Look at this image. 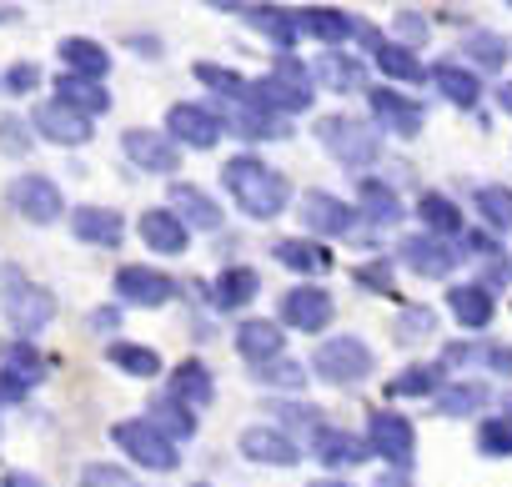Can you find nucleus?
<instances>
[{
	"label": "nucleus",
	"mask_w": 512,
	"mask_h": 487,
	"mask_svg": "<svg viewBox=\"0 0 512 487\" xmlns=\"http://www.w3.org/2000/svg\"><path fill=\"white\" fill-rule=\"evenodd\" d=\"M6 487H41V477H31V472H6Z\"/></svg>",
	"instance_id": "55"
},
{
	"label": "nucleus",
	"mask_w": 512,
	"mask_h": 487,
	"mask_svg": "<svg viewBox=\"0 0 512 487\" xmlns=\"http://www.w3.org/2000/svg\"><path fill=\"white\" fill-rule=\"evenodd\" d=\"M317 76L327 81V86H347V91H357L362 86V66L352 61V56H322V66H317Z\"/></svg>",
	"instance_id": "42"
},
{
	"label": "nucleus",
	"mask_w": 512,
	"mask_h": 487,
	"mask_svg": "<svg viewBox=\"0 0 512 487\" xmlns=\"http://www.w3.org/2000/svg\"><path fill=\"white\" fill-rule=\"evenodd\" d=\"M317 487H347V482H317Z\"/></svg>",
	"instance_id": "59"
},
{
	"label": "nucleus",
	"mask_w": 512,
	"mask_h": 487,
	"mask_svg": "<svg viewBox=\"0 0 512 487\" xmlns=\"http://www.w3.org/2000/svg\"><path fill=\"white\" fill-rule=\"evenodd\" d=\"M36 131H41L46 141H56V146H86V141H91V116H81V111L51 101V106L36 111Z\"/></svg>",
	"instance_id": "13"
},
{
	"label": "nucleus",
	"mask_w": 512,
	"mask_h": 487,
	"mask_svg": "<svg viewBox=\"0 0 512 487\" xmlns=\"http://www.w3.org/2000/svg\"><path fill=\"white\" fill-rule=\"evenodd\" d=\"M372 452H382V462H392L397 472L412 467V452H417L412 422L397 412H372Z\"/></svg>",
	"instance_id": "7"
},
{
	"label": "nucleus",
	"mask_w": 512,
	"mask_h": 487,
	"mask_svg": "<svg viewBox=\"0 0 512 487\" xmlns=\"http://www.w3.org/2000/svg\"><path fill=\"white\" fill-rule=\"evenodd\" d=\"M0 146H6L11 156H26L31 151V136H26V126L16 116H0Z\"/></svg>",
	"instance_id": "47"
},
{
	"label": "nucleus",
	"mask_w": 512,
	"mask_h": 487,
	"mask_svg": "<svg viewBox=\"0 0 512 487\" xmlns=\"http://www.w3.org/2000/svg\"><path fill=\"white\" fill-rule=\"evenodd\" d=\"M367 101H372V116L382 121V131H397V136H417L422 131V106L417 101H407L402 91H367Z\"/></svg>",
	"instance_id": "16"
},
{
	"label": "nucleus",
	"mask_w": 512,
	"mask_h": 487,
	"mask_svg": "<svg viewBox=\"0 0 512 487\" xmlns=\"http://www.w3.org/2000/svg\"><path fill=\"white\" fill-rule=\"evenodd\" d=\"M106 357H111V367H121V372H131V377H156V372H161V357H156L151 347H136V342H116Z\"/></svg>",
	"instance_id": "35"
},
{
	"label": "nucleus",
	"mask_w": 512,
	"mask_h": 487,
	"mask_svg": "<svg viewBox=\"0 0 512 487\" xmlns=\"http://www.w3.org/2000/svg\"><path fill=\"white\" fill-rule=\"evenodd\" d=\"M397 252H402V262H407L417 277H447V272L457 267V257H462L447 236H407Z\"/></svg>",
	"instance_id": "9"
},
{
	"label": "nucleus",
	"mask_w": 512,
	"mask_h": 487,
	"mask_svg": "<svg viewBox=\"0 0 512 487\" xmlns=\"http://www.w3.org/2000/svg\"><path fill=\"white\" fill-rule=\"evenodd\" d=\"M397 26H402V36H427V26H422V21H417V16H402V21H397Z\"/></svg>",
	"instance_id": "56"
},
{
	"label": "nucleus",
	"mask_w": 512,
	"mask_h": 487,
	"mask_svg": "<svg viewBox=\"0 0 512 487\" xmlns=\"http://www.w3.org/2000/svg\"><path fill=\"white\" fill-rule=\"evenodd\" d=\"M6 86H11V91H31V86H36V66H11V71H6Z\"/></svg>",
	"instance_id": "53"
},
{
	"label": "nucleus",
	"mask_w": 512,
	"mask_h": 487,
	"mask_svg": "<svg viewBox=\"0 0 512 487\" xmlns=\"http://www.w3.org/2000/svg\"><path fill=\"white\" fill-rule=\"evenodd\" d=\"M472 206L482 211L487 226H497V231L512 226V191H507V186H477V191H472Z\"/></svg>",
	"instance_id": "34"
},
{
	"label": "nucleus",
	"mask_w": 512,
	"mask_h": 487,
	"mask_svg": "<svg viewBox=\"0 0 512 487\" xmlns=\"http://www.w3.org/2000/svg\"><path fill=\"white\" fill-rule=\"evenodd\" d=\"M11 206L26 221H56L61 216V186L51 176H21V181H11Z\"/></svg>",
	"instance_id": "10"
},
{
	"label": "nucleus",
	"mask_w": 512,
	"mask_h": 487,
	"mask_svg": "<svg viewBox=\"0 0 512 487\" xmlns=\"http://www.w3.org/2000/svg\"><path fill=\"white\" fill-rule=\"evenodd\" d=\"M432 86H437L447 101H457V106H477V96H482L477 76H472V71H462V66H452V61L432 66Z\"/></svg>",
	"instance_id": "32"
},
{
	"label": "nucleus",
	"mask_w": 512,
	"mask_h": 487,
	"mask_svg": "<svg viewBox=\"0 0 512 487\" xmlns=\"http://www.w3.org/2000/svg\"><path fill=\"white\" fill-rule=\"evenodd\" d=\"M26 377H16V372H0V402H21L26 397Z\"/></svg>",
	"instance_id": "51"
},
{
	"label": "nucleus",
	"mask_w": 512,
	"mask_h": 487,
	"mask_svg": "<svg viewBox=\"0 0 512 487\" xmlns=\"http://www.w3.org/2000/svg\"><path fill=\"white\" fill-rule=\"evenodd\" d=\"M256 106L272 111V116H292V111H307L312 106V76L302 61L292 56H277L272 76L256 81Z\"/></svg>",
	"instance_id": "2"
},
{
	"label": "nucleus",
	"mask_w": 512,
	"mask_h": 487,
	"mask_svg": "<svg viewBox=\"0 0 512 487\" xmlns=\"http://www.w3.org/2000/svg\"><path fill=\"white\" fill-rule=\"evenodd\" d=\"M277 262L292 267V272H322L327 267V252L312 247V241H302V236H292V241H277Z\"/></svg>",
	"instance_id": "37"
},
{
	"label": "nucleus",
	"mask_w": 512,
	"mask_h": 487,
	"mask_svg": "<svg viewBox=\"0 0 512 487\" xmlns=\"http://www.w3.org/2000/svg\"><path fill=\"white\" fill-rule=\"evenodd\" d=\"M81 487H136V482H131L121 467H86Z\"/></svg>",
	"instance_id": "49"
},
{
	"label": "nucleus",
	"mask_w": 512,
	"mask_h": 487,
	"mask_svg": "<svg viewBox=\"0 0 512 487\" xmlns=\"http://www.w3.org/2000/svg\"><path fill=\"white\" fill-rule=\"evenodd\" d=\"M241 16H246L251 31H262L277 51H292V46H297V16H292V11H277V6H246Z\"/></svg>",
	"instance_id": "21"
},
{
	"label": "nucleus",
	"mask_w": 512,
	"mask_h": 487,
	"mask_svg": "<svg viewBox=\"0 0 512 487\" xmlns=\"http://www.w3.org/2000/svg\"><path fill=\"white\" fill-rule=\"evenodd\" d=\"M297 31L317 36L322 46H342V41H347V36H357L362 26H357L352 16H342V11H327V6H317V11H302V16H297Z\"/></svg>",
	"instance_id": "23"
},
{
	"label": "nucleus",
	"mask_w": 512,
	"mask_h": 487,
	"mask_svg": "<svg viewBox=\"0 0 512 487\" xmlns=\"http://www.w3.org/2000/svg\"><path fill=\"white\" fill-rule=\"evenodd\" d=\"M61 61L71 66V76H86V81H101L111 71V56L96 41H86V36H66L61 41Z\"/></svg>",
	"instance_id": "25"
},
{
	"label": "nucleus",
	"mask_w": 512,
	"mask_h": 487,
	"mask_svg": "<svg viewBox=\"0 0 512 487\" xmlns=\"http://www.w3.org/2000/svg\"><path fill=\"white\" fill-rule=\"evenodd\" d=\"M256 382H267V387H302V367H297V362L272 357V362L256 367Z\"/></svg>",
	"instance_id": "46"
},
{
	"label": "nucleus",
	"mask_w": 512,
	"mask_h": 487,
	"mask_svg": "<svg viewBox=\"0 0 512 487\" xmlns=\"http://www.w3.org/2000/svg\"><path fill=\"white\" fill-rule=\"evenodd\" d=\"M477 447L487 457H512V397H502V417H492L482 432H477Z\"/></svg>",
	"instance_id": "36"
},
{
	"label": "nucleus",
	"mask_w": 512,
	"mask_h": 487,
	"mask_svg": "<svg viewBox=\"0 0 512 487\" xmlns=\"http://www.w3.org/2000/svg\"><path fill=\"white\" fill-rule=\"evenodd\" d=\"M126 156L141 166V171H156V176H171L176 166H181V151H176V141L166 136V131H146V126H136V131H126Z\"/></svg>",
	"instance_id": "8"
},
{
	"label": "nucleus",
	"mask_w": 512,
	"mask_h": 487,
	"mask_svg": "<svg viewBox=\"0 0 512 487\" xmlns=\"http://www.w3.org/2000/svg\"><path fill=\"white\" fill-rule=\"evenodd\" d=\"M171 397H176L181 407L201 412V407H211L216 382H211V372H206L201 362H181V367H176V377H171Z\"/></svg>",
	"instance_id": "22"
},
{
	"label": "nucleus",
	"mask_w": 512,
	"mask_h": 487,
	"mask_svg": "<svg viewBox=\"0 0 512 487\" xmlns=\"http://www.w3.org/2000/svg\"><path fill=\"white\" fill-rule=\"evenodd\" d=\"M6 372H16V377H26V382H41V377H46V362L36 357L31 342H16V347L6 352Z\"/></svg>",
	"instance_id": "44"
},
{
	"label": "nucleus",
	"mask_w": 512,
	"mask_h": 487,
	"mask_svg": "<svg viewBox=\"0 0 512 487\" xmlns=\"http://www.w3.org/2000/svg\"><path fill=\"white\" fill-rule=\"evenodd\" d=\"M282 322H292L297 332H322L332 322V297L322 287H297L282 297Z\"/></svg>",
	"instance_id": "15"
},
{
	"label": "nucleus",
	"mask_w": 512,
	"mask_h": 487,
	"mask_svg": "<svg viewBox=\"0 0 512 487\" xmlns=\"http://www.w3.org/2000/svg\"><path fill=\"white\" fill-rule=\"evenodd\" d=\"M256 292H262V277H256L251 267H226V272L216 277V292H211V302H216L221 312H236V307H246Z\"/></svg>",
	"instance_id": "24"
},
{
	"label": "nucleus",
	"mask_w": 512,
	"mask_h": 487,
	"mask_svg": "<svg viewBox=\"0 0 512 487\" xmlns=\"http://www.w3.org/2000/svg\"><path fill=\"white\" fill-rule=\"evenodd\" d=\"M462 247H467L472 257H492V252H497V241L482 236V231H462Z\"/></svg>",
	"instance_id": "52"
},
{
	"label": "nucleus",
	"mask_w": 512,
	"mask_h": 487,
	"mask_svg": "<svg viewBox=\"0 0 512 487\" xmlns=\"http://www.w3.org/2000/svg\"><path fill=\"white\" fill-rule=\"evenodd\" d=\"M196 81H201V86H211V91H221L231 106H256V81H241V76H236V71H226V66L201 61V66H196Z\"/></svg>",
	"instance_id": "28"
},
{
	"label": "nucleus",
	"mask_w": 512,
	"mask_h": 487,
	"mask_svg": "<svg viewBox=\"0 0 512 487\" xmlns=\"http://www.w3.org/2000/svg\"><path fill=\"white\" fill-rule=\"evenodd\" d=\"M497 101H502V111H507V116H512V81H507V86H502V91H497Z\"/></svg>",
	"instance_id": "58"
},
{
	"label": "nucleus",
	"mask_w": 512,
	"mask_h": 487,
	"mask_svg": "<svg viewBox=\"0 0 512 487\" xmlns=\"http://www.w3.org/2000/svg\"><path fill=\"white\" fill-rule=\"evenodd\" d=\"M71 226H76L81 241H101V247H116V241H121V216L106 211V206H81L71 216Z\"/></svg>",
	"instance_id": "30"
},
{
	"label": "nucleus",
	"mask_w": 512,
	"mask_h": 487,
	"mask_svg": "<svg viewBox=\"0 0 512 487\" xmlns=\"http://www.w3.org/2000/svg\"><path fill=\"white\" fill-rule=\"evenodd\" d=\"M146 422H151V427H161L171 442H186V437L196 432V417H191V407H181L176 397H156Z\"/></svg>",
	"instance_id": "33"
},
{
	"label": "nucleus",
	"mask_w": 512,
	"mask_h": 487,
	"mask_svg": "<svg viewBox=\"0 0 512 487\" xmlns=\"http://www.w3.org/2000/svg\"><path fill=\"white\" fill-rule=\"evenodd\" d=\"M437 387H442V367H407L402 377L387 382L392 397H427V392H437Z\"/></svg>",
	"instance_id": "40"
},
{
	"label": "nucleus",
	"mask_w": 512,
	"mask_h": 487,
	"mask_svg": "<svg viewBox=\"0 0 512 487\" xmlns=\"http://www.w3.org/2000/svg\"><path fill=\"white\" fill-rule=\"evenodd\" d=\"M392 487H407V482H392Z\"/></svg>",
	"instance_id": "60"
},
{
	"label": "nucleus",
	"mask_w": 512,
	"mask_h": 487,
	"mask_svg": "<svg viewBox=\"0 0 512 487\" xmlns=\"http://www.w3.org/2000/svg\"><path fill=\"white\" fill-rule=\"evenodd\" d=\"M417 211H422V221H427L437 236H457V231H462V211H457L447 196H437V191H427Z\"/></svg>",
	"instance_id": "39"
},
{
	"label": "nucleus",
	"mask_w": 512,
	"mask_h": 487,
	"mask_svg": "<svg viewBox=\"0 0 512 487\" xmlns=\"http://www.w3.org/2000/svg\"><path fill=\"white\" fill-rule=\"evenodd\" d=\"M221 186H226L231 201H236L246 216H256V221L277 216V211L287 206V196H292L287 176L272 171L267 161H256V156H231V161L221 166Z\"/></svg>",
	"instance_id": "1"
},
{
	"label": "nucleus",
	"mask_w": 512,
	"mask_h": 487,
	"mask_svg": "<svg viewBox=\"0 0 512 487\" xmlns=\"http://www.w3.org/2000/svg\"><path fill=\"white\" fill-rule=\"evenodd\" d=\"M0 21H6V11H0Z\"/></svg>",
	"instance_id": "61"
},
{
	"label": "nucleus",
	"mask_w": 512,
	"mask_h": 487,
	"mask_svg": "<svg viewBox=\"0 0 512 487\" xmlns=\"http://www.w3.org/2000/svg\"><path fill=\"white\" fill-rule=\"evenodd\" d=\"M427 332H432V312H427V307L402 312V322H397V337H402V342H417V337H427Z\"/></svg>",
	"instance_id": "48"
},
{
	"label": "nucleus",
	"mask_w": 512,
	"mask_h": 487,
	"mask_svg": "<svg viewBox=\"0 0 512 487\" xmlns=\"http://www.w3.org/2000/svg\"><path fill=\"white\" fill-rule=\"evenodd\" d=\"M362 206H367V216H372L377 226H392V221L402 216L397 191H392V186H382V181H362Z\"/></svg>",
	"instance_id": "38"
},
{
	"label": "nucleus",
	"mask_w": 512,
	"mask_h": 487,
	"mask_svg": "<svg viewBox=\"0 0 512 487\" xmlns=\"http://www.w3.org/2000/svg\"><path fill=\"white\" fill-rule=\"evenodd\" d=\"M91 327H96V332H101V327L111 332V327H116V307H101V312L91 317Z\"/></svg>",
	"instance_id": "54"
},
{
	"label": "nucleus",
	"mask_w": 512,
	"mask_h": 487,
	"mask_svg": "<svg viewBox=\"0 0 512 487\" xmlns=\"http://www.w3.org/2000/svg\"><path fill=\"white\" fill-rule=\"evenodd\" d=\"M312 452H317L327 467H357V462L372 457L367 442L352 437V432H342V427H317V432H312Z\"/></svg>",
	"instance_id": "18"
},
{
	"label": "nucleus",
	"mask_w": 512,
	"mask_h": 487,
	"mask_svg": "<svg viewBox=\"0 0 512 487\" xmlns=\"http://www.w3.org/2000/svg\"><path fill=\"white\" fill-rule=\"evenodd\" d=\"M56 91H61V106H71L81 116H101L111 106V96L101 91V81H86V76H61Z\"/></svg>",
	"instance_id": "31"
},
{
	"label": "nucleus",
	"mask_w": 512,
	"mask_h": 487,
	"mask_svg": "<svg viewBox=\"0 0 512 487\" xmlns=\"http://www.w3.org/2000/svg\"><path fill=\"white\" fill-rule=\"evenodd\" d=\"M462 51L477 61V66H502L512 51H507V41L502 36H487V31H472L467 41H462Z\"/></svg>",
	"instance_id": "41"
},
{
	"label": "nucleus",
	"mask_w": 512,
	"mask_h": 487,
	"mask_svg": "<svg viewBox=\"0 0 512 487\" xmlns=\"http://www.w3.org/2000/svg\"><path fill=\"white\" fill-rule=\"evenodd\" d=\"M447 307H452V317L462 322V327H472V332H482L487 322H492V292L487 287H452L447 292Z\"/></svg>",
	"instance_id": "26"
},
{
	"label": "nucleus",
	"mask_w": 512,
	"mask_h": 487,
	"mask_svg": "<svg viewBox=\"0 0 512 487\" xmlns=\"http://www.w3.org/2000/svg\"><path fill=\"white\" fill-rule=\"evenodd\" d=\"M171 206H176V216H181L186 226H201V231H216V226H221V206H216L206 191H196V186H176V191H171Z\"/></svg>",
	"instance_id": "27"
},
{
	"label": "nucleus",
	"mask_w": 512,
	"mask_h": 487,
	"mask_svg": "<svg viewBox=\"0 0 512 487\" xmlns=\"http://www.w3.org/2000/svg\"><path fill=\"white\" fill-rule=\"evenodd\" d=\"M312 367H317V377H327V382H337V387H357V382L372 377V352H367V342H357V337H332V342L317 347Z\"/></svg>",
	"instance_id": "4"
},
{
	"label": "nucleus",
	"mask_w": 512,
	"mask_h": 487,
	"mask_svg": "<svg viewBox=\"0 0 512 487\" xmlns=\"http://www.w3.org/2000/svg\"><path fill=\"white\" fill-rule=\"evenodd\" d=\"M166 126H171V136H181L186 146H216V136H226L221 116H216V111H206V106H191V101L171 106Z\"/></svg>",
	"instance_id": "14"
},
{
	"label": "nucleus",
	"mask_w": 512,
	"mask_h": 487,
	"mask_svg": "<svg viewBox=\"0 0 512 487\" xmlns=\"http://www.w3.org/2000/svg\"><path fill=\"white\" fill-rule=\"evenodd\" d=\"M447 362H492V367H512V347H447Z\"/></svg>",
	"instance_id": "45"
},
{
	"label": "nucleus",
	"mask_w": 512,
	"mask_h": 487,
	"mask_svg": "<svg viewBox=\"0 0 512 487\" xmlns=\"http://www.w3.org/2000/svg\"><path fill=\"white\" fill-rule=\"evenodd\" d=\"M141 241L151 252H166V257H181L186 252V221L176 211H146L141 216Z\"/></svg>",
	"instance_id": "19"
},
{
	"label": "nucleus",
	"mask_w": 512,
	"mask_h": 487,
	"mask_svg": "<svg viewBox=\"0 0 512 487\" xmlns=\"http://www.w3.org/2000/svg\"><path fill=\"white\" fill-rule=\"evenodd\" d=\"M487 277H492V282H512V262H492Z\"/></svg>",
	"instance_id": "57"
},
{
	"label": "nucleus",
	"mask_w": 512,
	"mask_h": 487,
	"mask_svg": "<svg viewBox=\"0 0 512 487\" xmlns=\"http://www.w3.org/2000/svg\"><path fill=\"white\" fill-rule=\"evenodd\" d=\"M236 347H241V357L246 362H272V357H282V332L272 327V322H246L241 332H236Z\"/></svg>",
	"instance_id": "29"
},
{
	"label": "nucleus",
	"mask_w": 512,
	"mask_h": 487,
	"mask_svg": "<svg viewBox=\"0 0 512 487\" xmlns=\"http://www.w3.org/2000/svg\"><path fill=\"white\" fill-rule=\"evenodd\" d=\"M302 221L322 236H347L357 226V211L342 201V196H327V191H307L302 196Z\"/></svg>",
	"instance_id": "12"
},
{
	"label": "nucleus",
	"mask_w": 512,
	"mask_h": 487,
	"mask_svg": "<svg viewBox=\"0 0 512 487\" xmlns=\"http://www.w3.org/2000/svg\"><path fill=\"white\" fill-rule=\"evenodd\" d=\"M116 447L121 452H131L141 467H151V472H171L176 467V442L161 432V427H151L146 417H136V422H116Z\"/></svg>",
	"instance_id": "5"
},
{
	"label": "nucleus",
	"mask_w": 512,
	"mask_h": 487,
	"mask_svg": "<svg viewBox=\"0 0 512 487\" xmlns=\"http://www.w3.org/2000/svg\"><path fill=\"white\" fill-rule=\"evenodd\" d=\"M482 402H487V387L467 382V387H452V392H442V397H437V412H447V417H462V412H472V407H482Z\"/></svg>",
	"instance_id": "43"
},
{
	"label": "nucleus",
	"mask_w": 512,
	"mask_h": 487,
	"mask_svg": "<svg viewBox=\"0 0 512 487\" xmlns=\"http://www.w3.org/2000/svg\"><path fill=\"white\" fill-rule=\"evenodd\" d=\"M357 282L372 287V292H392V267L387 262H367V267H357Z\"/></svg>",
	"instance_id": "50"
},
{
	"label": "nucleus",
	"mask_w": 512,
	"mask_h": 487,
	"mask_svg": "<svg viewBox=\"0 0 512 487\" xmlns=\"http://www.w3.org/2000/svg\"><path fill=\"white\" fill-rule=\"evenodd\" d=\"M367 46H372V61L382 66V76H392V81H422V66H417V56L407 51V46H392V41H382L377 31H357Z\"/></svg>",
	"instance_id": "20"
},
{
	"label": "nucleus",
	"mask_w": 512,
	"mask_h": 487,
	"mask_svg": "<svg viewBox=\"0 0 512 487\" xmlns=\"http://www.w3.org/2000/svg\"><path fill=\"white\" fill-rule=\"evenodd\" d=\"M0 302H6V317L16 322V332H21V337L41 332V327L56 317V297H51L46 287L26 282L21 272H6V292H0Z\"/></svg>",
	"instance_id": "3"
},
{
	"label": "nucleus",
	"mask_w": 512,
	"mask_h": 487,
	"mask_svg": "<svg viewBox=\"0 0 512 487\" xmlns=\"http://www.w3.org/2000/svg\"><path fill=\"white\" fill-rule=\"evenodd\" d=\"M317 136H322V146L337 156V161H347V166H372L377 161V131H367L362 121H347V116H327L322 126H317Z\"/></svg>",
	"instance_id": "6"
},
{
	"label": "nucleus",
	"mask_w": 512,
	"mask_h": 487,
	"mask_svg": "<svg viewBox=\"0 0 512 487\" xmlns=\"http://www.w3.org/2000/svg\"><path fill=\"white\" fill-rule=\"evenodd\" d=\"M171 292H176V282L151 272V267H121L116 272V297L131 302V307H161V302H171Z\"/></svg>",
	"instance_id": "11"
},
{
	"label": "nucleus",
	"mask_w": 512,
	"mask_h": 487,
	"mask_svg": "<svg viewBox=\"0 0 512 487\" xmlns=\"http://www.w3.org/2000/svg\"><path fill=\"white\" fill-rule=\"evenodd\" d=\"M241 452L251 457V462H272V467H292L302 452H297V442L287 437V432H277V427H246L241 432Z\"/></svg>",
	"instance_id": "17"
}]
</instances>
